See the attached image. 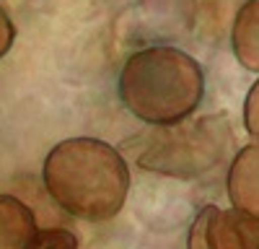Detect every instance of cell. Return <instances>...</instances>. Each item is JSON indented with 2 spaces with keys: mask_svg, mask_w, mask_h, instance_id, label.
Segmentation results:
<instances>
[{
  "mask_svg": "<svg viewBox=\"0 0 259 249\" xmlns=\"http://www.w3.org/2000/svg\"><path fill=\"white\" fill-rule=\"evenodd\" d=\"M189 249H259V221L205 205L189 228Z\"/></svg>",
  "mask_w": 259,
  "mask_h": 249,
  "instance_id": "cell-4",
  "label": "cell"
},
{
  "mask_svg": "<svg viewBox=\"0 0 259 249\" xmlns=\"http://www.w3.org/2000/svg\"><path fill=\"white\" fill-rule=\"evenodd\" d=\"M13 39H16V26H13L8 11L0 6V57L8 55V50L13 47Z\"/></svg>",
  "mask_w": 259,
  "mask_h": 249,
  "instance_id": "cell-10",
  "label": "cell"
},
{
  "mask_svg": "<svg viewBox=\"0 0 259 249\" xmlns=\"http://www.w3.org/2000/svg\"><path fill=\"white\" fill-rule=\"evenodd\" d=\"M228 197L233 211L259 221V143L236 153L228 172Z\"/></svg>",
  "mask_w": 259,
  "mask_h": 249,
  "instance_id": "cell-5",
  "label": "cell"
},
{
  "mask_svg": "<svg viewBox=\"0 0 259 249\" xmlns=\"http://www.w3.org/2000/svg\"><path fill=\"white\" fill-rule=\"evenodd\" d=\"M29 249H78V239L65 228H47V231H36Z\"/></svg>",
  "mask_w": 259,
  "mask_h": 249,
  "instance_id": "cell-8",
  "label": "cell"
},
{
  "mask_svg": "<svg viewBox=\"0 0 259 249\" xmlns=\"http://www.w3.org/2000/svg\"><path fill=\"white\" fill-rule=\"evenodd\" d=\"M233 133L226 114L182 119L174 124H153L127 145L138 166L166 177L194 179L212 172L228 148Z\"/></svg>",
  "mask_w": 259,
  "mask_h": 249,
  "instance_id": "cell-3",
  "label": "cell"
},
{
  "mask_svg": "<svg viewBox=\"0 0 259 249\" xmlns=\"http://www.w3.org/2000/svg\"><path fill=\"white\" fill-rule=\"evenodd\" d=\"M205 96L200 62L177 47H148L135 52L119 73V99L148 124L187 119Z\"/></svg>",
  "mask_w": 259,
  "mask_h": 249,
  "instance_id": "cell-2",
  "label": "cell"
},
{
  "mask_svg": "<svg viewBox=\"0 0 259 249\" xmlns=\"http://www.w3.org/2000/svg\"><path fill=\"white\" fill-rule=\"evenodd\" d=\"M36 231L31 208L13 195H0V249H29Z\"/></svg>",
  "mask_w": 259,
  "mask_h": 249,
  "instance_id": "cell-6",
  "label": "cell"
},
{
  "mask_svg": "<svg viewBox=\"0 0 259 249\" xmlns=\"http://www.w3.org/2000/svg\"><path fill=\"white\" fill-rule=\"evenodd\" d=\"M231 39L233 55L241 65L251 73H259V0H246L239 8Z\"/></svg>",
  "mask_w": 259,
  "mask_h": 249,
  "instance_id": "cell-7",
  "label": "cell"
},
{
  "mask_svg": "<svg viewBox=\"0 0 259 249\" xmlns=\"http://www.w3.org/2000/svg\"><path fill=\"white\" fill-rule=\"evenodd\" d=\"M45 187L70 216L109 221L127 200L130 169L114 145L99 138H70L50 151Z\"/></svg>",
  "mask_w": 259,
  "mask_h": 249,
  "instance_id": "cell-1",
  "label": "cell"
},
{
  "mask_svg": "<svg viewBox=\"0 0 259 249\" xmlns=\"http://www.w3.org/2000/svg\"><path fill=\"white\" fill-rule=\"evenodd\" d=\"M244 124L251 138L259 140V80L251 86V91L246 94V104H244Z\"/></svg>",
  "mask_w": 259,
  "mask_h": 249,
  "instance_id": "cell-9",
  "label": "cell"
}]
</instances>
